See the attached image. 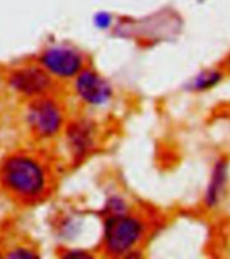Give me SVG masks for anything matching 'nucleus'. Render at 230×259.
I'll return each mask as SVG.
<instances>
[{"label":"nucleus","instance_id":"13","mask_svg":"<svg viewBox=\"0 0 230 259\" xmlns=\"http://www.w3.org/2000/svg\"><path fill=\"white\" fill-rule=\"evenodd\" d=\"M63 258H90L86 252H80V251H70L65 254Z\"/></svg>","mask_w":230,"mask_h":259},{"label":"nucleus","instance_id":"3","mask_svg":"<svg viewBox=\"0 0 230 259\" xmlns=\"http://www.w3.org/2000/svg\"><path fill=\"white\" fill-rule=\"evenodd\" d=\"M143 225L127 215L109 217L104 226V247L109 255H124L140 240Z\"/></svg>","mask_w":230,"mask_h":259},{"label":"nucleus","instance_id":"9","mask_svg":"<svg viewBox=\"0 0 230 259\" xmlns=\"http://www.w3.org/2000/svg\"><path fill=\"white\" fill-rule=\"evenodd\" d=\"M221 79H222V73L218 70H205L190 82L188 88L194 92H203L218 85Z\"/></svg>","mask_w":230,"mask_h":259},{"label":"nucleus","instance_id":"1","mask_svg":"<svg viewBox=\"0 0 230 259\" xmlns=\"http://www.w3.org/2000/svg\"><path fill=\"white\" fill-rule=\"evenodd\" d=\"M50 187V170L36 156L18 152L0 162V188L12 200L32 204L43 200Z\"/></svg>","mask_w":230,"mask_h":259},{"label":"nucleus","instance_id":"6","mask_svg":"<svg viewBox=\"0 0 230 259\" xmlns=\"http://www.w3.org/2000/svg\"><path fill=\"white\" fill-rule=\"evenodd\" d=\"M74 88L78 97L94 106L106 104L112 97L109 82L93 70L82 69L75 77Z\"/></svg>","mask_w":230,"mask_h":259},{"label":"nucleus","instance_id":"4","mask_svg":"<svg viewBox=\"0 0 230 259\" xmlns=\"http://www.w3.org/2000/svg\"><path fill=\"white\" fill-rule=\"evenodd\" d=\"M42 66H23L12 70L8 75V85L20 96L28 98H36L47 96L53 89L54 79Z\"/></svg>","mask_w":230,"mask_h":259},{"label":"nucleus","instance_id":"12","mask_svg":"<svg viewBox=\"0 0 230 259\" xmlns=\"http://www.w3.org/2000/svg\"><path fill=\"white\" fill-rule=\"evenodd\" d=\"M94 24L100 30H105L112 24V16L108 12H98L97 15L94 16Z\"/></svg>","mask_w":230,"mask_h":259},{"label":"nucleus","instance_id":"14","mask_svg":"<svg viewBox=\"0 0 230 259\" xmlns=\"http://www.w3.org/2000/svg\"><path fill=\"white\" fill-rule=\"evenodd\" d=\"M227 66H229V69H230V57H229V61H227Z\"/></svg>","mask_w":230,"mask_h":259},{"label":"nucleus","instance_id":"5","mask_svg":"<svg viewBox=\"0 0 230 259\" xmlns=\"http://www.w3.org/2000/svg\"><path fill=\"white\" fill-rule=\"evenodd\" d=\"M39 65L53 77L70 79L84 69V57L70 47H49L39 55Z\"/></svg>","mask_w":230,"mask_h":259},{"label":"nucleus","instance_id":"8","mask_svg":"<svg viewBox=\"0 0 230 259\" xmlns=\"http://www.w3.org/2000/svg\"><path fill=\"white\" fill-rule=\"evenodd\" d=\"M66 136L73 155L80 159L84 157L92 145V135H90L89 126L82 122H74L67 128Z\"/></svg>","mask_w":230,"mask_h":259},{"label":"nucleus","instance_id":"7","mask_svg":"<svg viewBox=\"0 0 230 259\" xmlns=\"http://www.w3.org/2000/svg\"><path fill=\"white\" fill-rule=\"evenodd\" d=\"M227 180V162L225 160L217 161L215 166L213 168L210 182L207 186L206 196H205V203L209 207H213L221 200V196L223 194L225 186Z\"/></svg>","mask_w":230,"mask_h":259},{"label":"nucleus","instance_id":"10","mask_svg":"<svg viewBox=\"0 0 230 259\" xmlns=\"http://www.w3.org/2000/svg\"><path fill=\"white\" fill-rule=\"evenodd\" d=\"M7 258H11V259H36V258H39V256H38V254L32 251V250H28V248H23V247H16V248H14L12 251L8 252Z\"/></svg>","mask_w":230,"mask_h":259},{"label":"nucleus","instance_id":"11","mask_svg":"<svg viewBox=\"0 0 230 259\" xmlns=\"http://www.w3.org/2000/svg\"><path fill=\"white\" fill-rule=\"evenodd\" d=\"M106 208H108V215L109 217H116V215H124L125 212V204L124 201L119 200V199H112L109 203H106Z\"/></svg>","mask_w":230,"mask_h":259},{"label":"nucleus","instance_id":"2","mask_svg":"<svg viewBox=\"0 0 230 259\" xmlns=\"http://www.w3.org/2000/svg\"><path fill=\"white\" fill-rule=\"evenodd\" d=\"M28 129L39 140L53 139L62 131L65 114L61 105L49 96L31 98L26 108Z\"/></svg>","mask_w":230,"mask_h":259}]
</instances>
